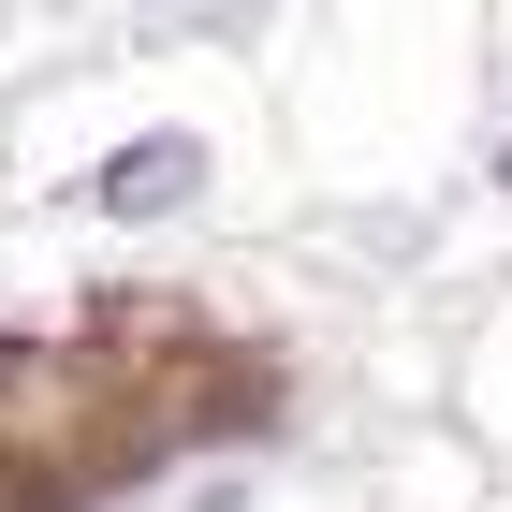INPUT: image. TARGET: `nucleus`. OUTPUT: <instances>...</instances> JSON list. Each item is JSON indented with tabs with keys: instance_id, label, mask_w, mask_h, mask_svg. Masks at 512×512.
<instances>
[{
	"instance_id": "f257e3e1",
	"label": "nucleus",
	"mask_w": 512,
	"mask_h": 512,
	"mask_svg": "<svg viewBox=\"0 0 512 512\" xmlns=\"http://www.w3.org/2000/svg\"><path fill=\"white\" fill-rule=\"evenodd\" d=\"M176 191H191V147H176V132H147V147L103 161V205H118V220H147V205H176Z\"/></svg>"
}]
</instances>
